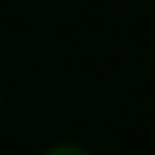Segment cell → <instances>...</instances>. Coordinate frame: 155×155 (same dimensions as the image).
Wrapping results in <instances>:
<instances>
[{"instance_id":"6da1fadb","label":"cell","mask_w":155,"mask_h":155,"mask_svg":"<svg viewBox=\"0 0 155 155\" xmlns=\"http://www.w3.org/2000/svg\"><path fill=\"white\" fill-rule=\"evenodd\" d=\"M45 155H89L82 146H73V143H60V146H54V149H48Z\"/></svg>"}]
</instances>
